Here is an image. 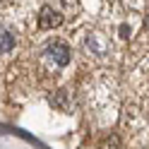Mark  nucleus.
<instances>
[{
	"mask_svg": "<svg viewBox=\"0 0 149 149\" xmlns=\"http://www.w3.org/2000/svg\"><path fill=\"white\" fill-rule=\"evenodd\" d=\"M101 149H118V137L116 135H111L104 139V144H101Z\"/></svg>",
	"mask_w": 149,
	"mask_h": 149,
	"instance_id": "nucleus-5",
	"label": "nucleus"
},
{
	"mask_svg": "<svg viewBox=\"0 0 149 149\" xmlns=\"http://www.w3.org/2000/svg\"><path fill=\"white\" fill-rule=\"evenodd\" d=\"M36 24H39V29H55L63 24V12L55 5H43L36 15Z\"/></svg>",
	"mask_w": 149,
	"mask_h": 149,
	"instance_id": "nucleus-3",
	"label": "nucleus"
},
{
	"mask_svg": "<svg viewBox=\"0 0 149 149\" xmlns=\"http://www.w3.org/2000/svg\"><path fill=\"white\" fill-rule=\"evenodd\" d=\"M82 48H84V53L89 55V58L104 60V58H108V53H111V41L106 39L104 34H99V31H89L84 39H82Z\"/></svg>",
	"mask_w": 149,
	"mask_h": 149,
	"instance_id": "nucleus-2",
	"label": "nucleus"
},
{
	"mask_svg": "<svg viewBox=\"0 0 149 149\" xmlns=\"http://www.w3.org/2000/svg\"><path fill=\"white\" fill-rule=\"evenodd\" d=\"M70 58H72L70 46L65 43V41H60V39L48 41V43L43 46V51H41V63L46 65V70H51V72H58L63 68H68Z\"/></svg>",
	"mask_w": 149,
	"mask_h": 149,
	"instance_id": "nucleus-1",
	"label": "nucleus"
},
{
	"mask_svg": "<svg viewBox=\"0 0 149 149\" xmlns=\"http://www.w3.org/2000/svg\"><path fill=\"white\" fill-rule=\"evenodd\" d=\"M15 43H17V39H15L12 29H7L5 24H0V55H7L15 48Z\"/></svg>",
	"mask_w": 149,
	"mask_h": 149,
	"instance_id": "nucleus-4",
	"label": "nucleus"
}]
</instances>
